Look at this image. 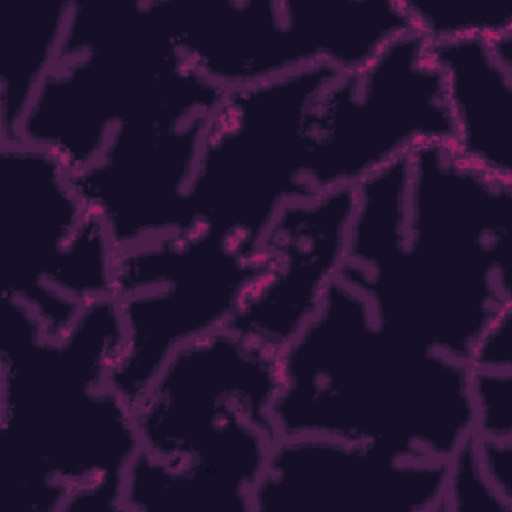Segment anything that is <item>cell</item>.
<instances>
[{"instance_id": "8992f818", "label": "cell", "mask_w": 512, "mask_h": 512, "mask_svg": "<svg viewBox=\"0 0 512 512\" xmlns=\"http://www.w3.org/2000/svg\"><path fill=\"white\" fill-rule=\"evenodd\" d=\"M336 74L320 64L224 90L208 116L188 190L194 228L260 246L288 202L312 196L308 114Z\"/></svg>"}, {"instance_id": "ba28073f", "label": "cell", "mask_w": 512, "mask_h": 512, "mask_svg": "<svg viewBox=\"0 0 512 512\" xmlns=\"http://www.w3.org/2000/svg\"><path fill=\"white\" fill-rule=\"evenodd\" d=\"M116 256L70 172L34 144L0 140V296L62 334L90 304L112 298Z\"/></svg>"}, {"instance_id": "9a60e30c", "label": "cell", "mask_w": 512, "mask_h": 512, "mask_svg": "<svg viewBox=\"0 0 512 512\" xmlns=\"http://www.w3.org/2000/svg\"><path fill=\"white\" fill-rule=\"evenodd\" d=\"M72 0L32 2L6 16L0 38V140H16L38 86L58 64Z\"/></svg>"}, {"instance_id": "277c9868", "label": "cell", "mask_w": 512, "mask_h": 512, "mask_svg": "<svg viewBox=\"0 0 512 512\" xmlns=\"http://www.w3.org/2000/svg\"><path fill=\"white\" fill-rule=\"evenodd\" d=\"M276 392L278 354L228 328L178 348L132 406L124 512H252Z\"/></svg>"}, {"instance_id": "9c48e42d", "label": "cell", "mask_w": 512, "mask_h": 512, "mask_svg": "<svg viewBox=\"0 0 512 512\" xmlns=\"http://www.w3.org/2000/svg\"><path fill=\"white\" fill-rule=\"evenodd\" d=\"M266 268L262 244L234 242L204 228L118 252L112 298L124 344L112 370L114 390L134 406L178 348L226 328Z\"/></svg>"}, {"instance_id": "6da1fadb", "label": "cell", "mask_w": 512, "mask_h": 512, "mask_svg": "<svg viewBox=\"0 0 512 512\" xmlns=\"http://www.w3.org/2000/svg\"><path fill=\"white\" fill-rule=\"evenodd\" d=\"M512 184L428 144L356 186L340 278L374 316L466 362L512 310Z\"/></svg>"}, {"instance_id": "4fadbf2b", "label": "cell", "mask_w": 512, "mask_h": 512, "mask_svg": "<svg viewBox=\"0 0 512 512\" xmlns=\"http://www.w3.org/2000/svg\"><path fill=\"white\" fill-rule=\"evenodd\" d=\"M354 206L356 188L288 202L262 238L268 268L226 328L276 354L292 342L340 278Z\"/></svg>"}, {"instance_id": "3957f363", "label": "cell", "mask_w": 512, "mask_h": 512, "mask_svg": "<svg viewBox=\"0 0 512 512\" xmlns=\"http://www.w3.org/2000/svg\"><path fill=\"white\" fill-rule=\"evenodd\" d=\"M278 438L320 436L448 462L476 430L468 364L382 324L342 278L278 352Z\"/></svg>"}, {"instance_id": "ac0fdd59", "label": "cell", "mask_w": 512, "mask_h": 512, "mask_svg": "<svg viewBox=\"0 0 512 512\" xmlns=\"http://www.w3.org/2000/svg\"><path fill=\"white\" fill-rule=\"evenodd\" d=\"M440 512H512V504L486 476L474 436L448 460Z\"/></svg>"}, {"instance_id": "5b68a950", "label": "cell", "mask_w": 512, "mask_h": 512, "mask_svg": "<svg viewBox=\"0 0 512 512\" xmlns=\"http://www.w3.org/2000/svg\"><path fill=\"white\" fill-rule=\"evenodd\" d=\"M222 94L184 56L164 0H72L60 60L30 100L16 140L50 152L72 174L120 124L210 114Z\"/></svg>"}, {"instance_id": "7c38bea8", "label": "cell", "mask_w": 512, "mask_h": 512, "mask_svg": "<svg viewBox=\"0 0 512 512\" xmlns=\"http://www.w3.org/2000/svg\"><path fill=\"white\" fill-rule=\"evenodd\" d=\"M448 462L320 436L280 438L252 512H440Z\"/></svg>"}, {"instance_id": "8fae6325", "label": "cell", "mask_w": 512, "mask_h": 512, "mask_svg": "<svg viewBox=\"0 0 512 512\" xmlns=\"http://www.w3.org/2000/svg\"><path fill=\"white\" fill-rule=\"evenodd\" d=\"M208 116L128 120L88 166L70 174L118 252L194 228L188 190Z\"/></svg>"}, {"instance_id": "2e32d148", "label": "cell", "mask_w": 512, "mask_h": 512, "mask_svg": "<svg viewBox=\"0 0 512 512\" xmlns=\"http://www.w3.org/2000/svg\"><path fill=\"white\" fill-rule=\"evenodd\" d=\"M466 364L476 410L474 436L512 442V310L488 328Z\"/></svg>"}, {"instance_id": "e0dca14e", "label": "cell", "mask_w": 512, "mask_h": 512, "mask_svg": "<svg viewBox=\"0 0 512 512\" xmlns=\"http://www.w3.org/2000/svg\"><path fill=\"white\" fill-rule=\"evenodd\" d=\"M412 32L430 42L500 38L512 34L504 0H402Z\"/></svg>"}, {"instance_id": "30bf717a", "label": "cell", "mask_w": 512, "mask_h": 512, "mask_svg": "<svg viewBox=\"0 0 512 512\" xmlns=\"http://www.w3.org/2000/svg\"><path fill=\"white\" fill-rule=\"evenodd\" d=\"M312 194L356 188L414 150L452 148L444 78L430 42L404 32L366 66L338 72L308 114Z\"/></svg>"}, {"instance_id": "52a82bcc", "label": "cell", "mask_w": 512, "mask_h": 512, "mask_svg": "<svg viewBox=\"0 0 512 512\" xmlns=\"http://www.w3.org/2000/svg\"><path fill=\"white\" fill-rule=\"evenodd\" d=\"M184 56L216 86L312 66L352 72L410 32L402 0H164Z\"/></svg>"}, {"instance_id": "7a4b0ae2", "label": "cell", "mask_w": 512, "mask_h": 512, "mask_svg": "<svg viewBox=\"0 0 512 512\" xmlns=\"http://www.w3.org/2000/svg\"><path fill=\"white\" fill-rule=\"evenodd\" d=\"M122 344L114 298L50 334L26 306L0 296L2 448L26 508L122 512L126 474L140 450L132 406L112 386Z\"/></svg>"}, {"instance_id": "5bb4252c", "label": "cell", "mask_w": 512, "mask_h": 512, "mask_svg": "<svg viewBox=\"0 0 512 512\" xmlns=\"http://www.w3.org/2000/svg\"><path fill=\"white\" fill-rule=\"evenodd\" d=\"M430 48L454 126L450 150L474 170L512 184V34L430 42Z\"/></svg>"}]
</instances>
